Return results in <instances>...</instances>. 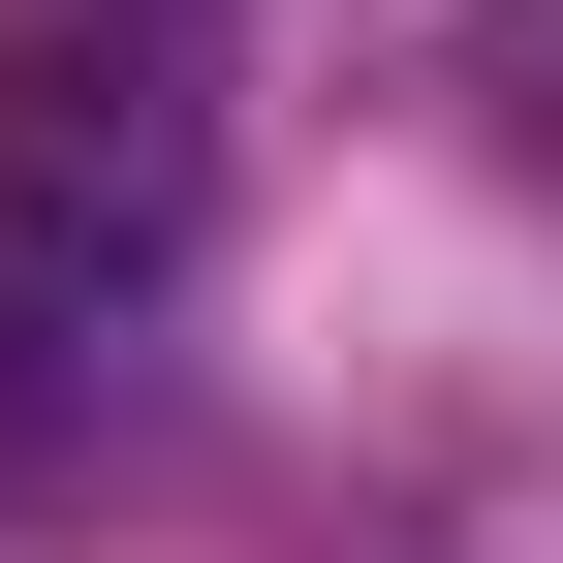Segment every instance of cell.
I'll return each mask as SVG.
<instances>
[{
    "instance_id": "6da1fadb",
    "label": "cell",
    "mask_w": 563,
    "mask_h": 563,
    "mask_svg": "<svg viewBox=\"0 0 563 563\" xmlns=\"http://www.w3.org/2000/svg\"><path fill=\"white\" fill-rule=\"evenodd\" d=\"M188 220H220V63H188V0H0V282L95 313V282H157Z\"/></svg>"
},
{
    "instance_id": "7a4b0ae2",
    "label": "cell",
    "mask_w": 563,
    "mask_h": 563,
    "mask_svg": "<svg viewBox=\"0 0 563 563\" xmlns=\"http://www.w3.org/2000/svg\"><path fill=\"white\" fill-rule=\"evenodd\" d=\"M470 125H501V157L563 188V0H470Z\"/></svg>"
},
{
    "instance_id": "3957f363",
    "label": "cell",
    "mask_w": 563,
    "mask_h": 563,
    "mask_svg": "<svg viewBox=\"0 0 563 563\" xmlns=\"http://www.w3.org/2000/svg\"><path fill=\"white\" fill-rule=\"evenodd\" d=\"M63 470V344H32V282H0V501Z\"/></svg>"
}]
</instances>
